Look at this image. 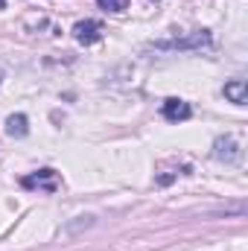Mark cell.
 <instances>
[{"label": "cell", "mask_w": 248, "mask_h": 251, "mask_svg": "<svg viewBox=\"0 0 248 251\" xmlns=\"http://www.w3.org/2000/svg\"><path fill=\"white\" fill-rule=\"evenodd\" d=\"M97 6L105 9V12H123L128 6V0H97Z\"/></svg>", "instance_id": "obj_8"}, {"label": "cell", "mask_w": 248, "mask_h": 251, "mask_svg": "<svg viewBox=\"0 0 248 251\" xmlns=\"http://www.w3.org/2000/svg\"><path fill=\"white\" fill-rule=\"evenodd\" d=\"M0 9H6V0H0Z\"/></svg>", "instance_id": "obj_9"}, {"label": "cell", "mask_w": 248, "mask_h": 251, "mask_svg": "<svg viewBox=\"0 0 248 251\" xmlns=\"http://www.w3.org/2000/svg\"><path fill=\"white\" fill-rule=\"evenodd\" d=\"M213 158H216V161H228V164L240 161V143H237L234 137H216V143H213Z\"/></svg>", "instance_id": "obj_5"}, {"label": "cell", "mask_w": 248, "mask_h": 251, "mask_svg": "<svg viewBox=\"0 0 248 251\" xmlns=\"http://www.w3.org/2000/svg\"><path fill=\"white\" fill-rule=\"evenodd\" d=\"M102 24L99 21H94V18H88V21H79L76 26H73V38L79 41V44H97L99 38H102Z\"/></svg>", "instance_id": "obj_3"}, {"label": "cell", "mask_w": 248, "mask_h": 251, "mask_svg": "<svg viewBox=\"0 0 248 251\" xmlns=\"http://www.w3.org/2000/svg\"><path fill=\"white\" fill-rule=\"evenodd\" d=\"M6 131H9L12 137H24V134L29 131V120H26V114H12V117L6 120Z\"/></svg>", "instance_id": "obj_7"}, {"label": "cell", "mask_w": 248, "mask_h": 251, "mask_svg": "<svg viewBox=\"0 0 248 251\" xmlns=\"http://www.w3.org/2000/svg\"><path fill=\"white\" fill-rule=\"evenodd\" d=\"M225 97H228L231 102H237V105H246L248 102V82L246 79H231V82L225 85Z\"/></svg>", "instance_id": "obj_6"}, {"label": "cell", "mask_w": 248, "mask_h": 251, "mask_svg": "<svg viewBox=\"0 0 248 251\" xmlns=\"http://www.w3.org/2000/svg\"><path fill=\"white\" fill-rule=\"evenodd\" d=\"M21 184L26 190H47V193H53V190L59 187V176H56L53 170H38V173L26 176Z\"/></svg>", "instance_id": "obj_4"}, {"label": "cell", "mask_w": 248, "mask_h": 251, "mask_svg": "<svg viewBox=\"0 0 248 251\" xmlns=\"http://www.w3.org/2000/svg\"><path fill=\"white\" fill-rule=\"evenodd\" d=\"M213 44L210 32L207 29H198V32H190L184 38H173V41H158L155 50L161 53H198V50H207Z\"/></svg>", "instance_id": "obj_1"}, {"label": "cell", "mask_w": 248, "mask_h": 251, "mask_svg": "<svg viewBox=\"0 0 248 251\" xmlns=\"http://www.w3.org/2000/svg\"><path fill=\"white\" fill-rule=\"evenodd\" d=\"M161 114H164V120H170V123H184V120L193 117V108H190V102H187V100L170 97V100H164V102H161Z\"/></svg>", "instance_id": "obj_2"}]
</instances>
